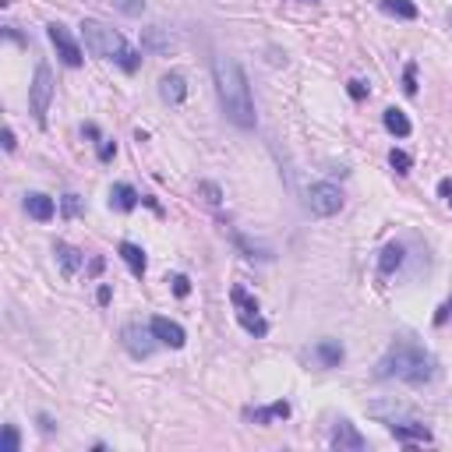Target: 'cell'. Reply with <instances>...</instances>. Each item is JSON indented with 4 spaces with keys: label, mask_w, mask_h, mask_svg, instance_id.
<instances>
[{
    "label": "cell",
    "mask_w": 452,
    "mask_h": 452,
    "mask_svg": "<svg viewBox=\"0 0 452 452\" xmlns=\"http://www.w3.org/2000/svg\"><path fill=\"white\" fill-rule=\"evenodd\" d=\"M213 75H216V92H219L226 120H233L237 128L251 131L255 128V103H251V88H248V78H244V71H240V64L233 57H216Z\"/></svg>",
    "instance_id": "obj_1"
},
{
    "label": "cell",
    "mask_w": 452,
    "mask_h": 452,
    "mask_svg": "<svg viewBox=\"0 0 452 452\" xmlns=\"http://www.w3.org/2000/svg\"><path fill=\"white\" fill-rule=\"evenodd\" d=\"M375 375L378 378H400V382H410V385H428L435 378V357L410 340H396L385 350V357L378 360Z\"/></svg>",
    "instance_id": "obj_2"
},
{
    "label": "cell",
    "mask_w": 452,
    "mask_h": 452,
    "mask_svg": "<svg viewBox=\"0 0 452 452\" xmlns=\"http://www.w3.org/2000/svg\"><path fill=\"white\" fill-rule=\"evenodd\" d=\"M81 39H85V50L92 53V57L117 60V64L124 68L128 75L138 71V64H141V53H135V50L124 43V36L113 32V28H106L103 21H92V18L81 21Z\"/></svg>",
    "instance_id": "obj_3"
},
{
    "label": "cell",
    "mask_w": 452,
    "mask_h": 452,
    "mask_svg": "<svg viewBox=\"0 0 452 452\" xmlns=\"http://www.w3.org/2000/svg\"><path fill=\"white\" fill-rule=\"evenodd\" d=\"M28 99H32V113L39 124H46V110H50V99H53V71L46 64L36 68V78H32V92H28Z\"/></svg>",
    "instance_id": "obj_4"
},
{
    "label": "cell",
    "mask_w": 452,
    "mask_h": 452,
    "mask_svg": "<svg viewBox=\"0 0 452 452\" xmlns=\"http://www.w3.org/2000/svg\"><path fill=\"white\" fill-rule=\"evenodd\" d=\"M233 304H237V322L244 325L251 336H265V333H268V322L258 315V304H255V300L240 290V286H233Z\"/></svg>",
    "instance_id": "obj_5"
},
{
    "label": "cell",
    "mask_w": 452,
    "mask_h": 452,
    "mask_svg": "<svg viewBox=\"0 0 452 452\" xmlns=\"http://www.w3.org/2000/svg\"><path fill=\"white\" fill-rule=\"evenodd\" d=\"M308 208L315 216H336L343 208V195L336 184H311L308 188Z\"/></svg>",
    "instance_id": "obj_6"
},
{
    "label": "cell",
    "mask_w": 452,
    "mask_h": 452,
    "mask_svg": "<svg viewBox=\"0 0 452 452\" xmlns=\"http://www.w3.org/2000/svg\"><path fill=\"white\" fill-rule=\"evenodd\" d=\"M120 340H124V346H128V353L135 357V360H145V357H153V350H156V333H153V325H128L124 333H120Z\"/></svg>",
    "instance_id": "obj_7"
},
{
    "label": "cell",
    "mask_w": 452,
    "mask_h": 452,
    "mask_svg": "<svg viewBox=\"0 0 452 452\" xmlns=\"http://www.w3.org/2000/svg\"><path fill=\"white\" fill-rule=\"evenodd\" d=\"M46 36H50V43L57 46V57L64 60L68 68H78V64H81V46L71 39V32H68L64 25H57V21H53V25L46 28Z\"/></svg>",
    "instance_id": "obj_8"
},
{
    "label": "cell",
    "mask_w": 452,
    "mask_h": 452,
    "mask_svg": "<svg viewBox=\"0 0 452 452\" xmlns=\"http://www.w3.org/2000/svg\"><path fill=\"white\" fill-rule=\"evenodd\" d=\"M308 357L315 360V368L328 371V368H340L346 353H343V343H340V340H318V343L311 346Z\"/></svg>",
    "instance_id": "obj_9"
},
{
    "label": "cell",
    "mask_w": 452,
    "mask_h": 452,
    "mask_svg": "<svg viewBox=\"0 0 452 452\" xmlns=\"http://www.w3.org/2000/svg\"><path fill=\"white\" fill-rule=\"evenodd\" d=\"M333 449H340V452H364L368 442H364V435L350 424V420H340L336 431H333Z\"/></svg>",
    "instance_id": "obj_10"
},
{
    "label": "cell",
    "mask_w": 452,
    "mask_h": 452,
    "mask_svg": "<svg viewBox=\"0 0 452 452\" xmlns=\"http://www.w3.org/2000/svg\"><path fill=\"white\" fill-rule=\"evenodd\" d=\"M389 431L400 442H431V428H424L420 420H389Z\"/></svg>",
    "instance_id": "obj_11"
},
{
    "label": "cell",
    "mask_w": 452,
    "mask_h": 452,
    "mask_svg": "<svg viewBox=\"0 0 452 452\" xmlns=\"http://www.w3.org/2000/svg\"><path fill=\"white\" fill-rule=\"evenodd\" d=\"M153 333H156L159 343H166V346H173V350H180V346L188 343V333H184L177 322H170V318H153Z\"/></svg>",
    "instance_id": "obj_12"
},
{
    "label": "cell",
    "mask_w": 452,
    "mask_h": 452,
    "mask_svg": "<svg viewBox=\"0 0 452 452\" xmlns=\"http://www.w3.org/2000/svg\"><path fill=\"white\" fill-rule=\"evenodd\" d=\"M159 96H163L170 106L184 103V99H188V81H184V75H177V71L163 75V78H159Z\"/></svg>",
    "instance_id": "obj_13"
},
{
    "label": "cell",
    "mask_w": 452,
    "mask_h": 452,
    "mask_svg": "<svg viewBox=\"0 0 452 452\" xmlns=\"http://www.w3.org/2000/svg\"><path fill=\"white\" fill-rule=\"evenodd\" d=\"M53 198L50 195H39V191H32V195H25V213L32 216V219H39V223H46V219H53Z\"/></svg>",
    "instance_id": "obj_14"
},
{
    "label": "cell",
    "mask_w": 452,
    "mask_h": 452,
    "mask_svg": "<svg viewBox=\"0 0 452 452\" xmlns=\"http://www.w3.org/2000/svg\"><path fill=\"white\" fill-rule=\"evenodd\" d=\"M138 191L131 188V184H113V191H110V205L117 208V213H131V208L138 205Z\"/></svg>",
    "instance_id": "obj_15"
},
{
    "label": "cell",
    "mask_w": 452,
    "mask_h": 452,
    "mask_svg": "<svg viewBox=\"0 0 452 452\" xmlns=\"http://www.w3.org/2000/svg\"><path fill=\"white\" fill-rule=\"evenodd\" d=\"M53 251H57V262H60V268H64V276H75L78 268H81V251H78V248H71V244H57Z\"/></svg>",
    "instance_id": "obj_16"
},
{
    "label": "cell",
    "mask_w": 452,
    "mask_h": 452,
    "mask_svg": "<svg viewBox=\"0 0 452 452\" xmlns=\"http://www.w3.org/2000/svg\"><path fill=\"white\" fill-rule=\"evenodd\" d=\"M120 258L128 262V268H131V273H135L138 279L145 276V251H141L138 244H131V240H124V244H120Z\"/></svg>",
    "instance_id": "obj_17"
},
{
    "label": "cell",
    "mask_w": 452,
    "mask_h": 452,
    "mask_svg": "<svg viewBox=\"0 0 452 452\" xmlns=\"http://www.w3.org/2000/svg\"><path fill=\"white\" fill-rule=\"evenodd\" d=\"M141 50H148V53H170V39L163 36L159 25H153V28H145V32H141Z\"/></svg>",
    "instance_id": "obj_18"
},
{
    "label": "cell",
    "mask_w": 452,
    "mask_h": 452,
    "mask_svg": "<svg viewBox=\"0 0 452 452\" xmlns=\"http://www.w3.org/2000/svg\"><path fill=\"white\" fill-rule=\"evenodd\" d=\"M382 120H385V128L393 131L396 138H406V135L413 131V128H410V120H406V113H403V110H396V106H393V110H385V117H382Z\"/></svg>",
    "instance_id": "obj_19"
},
{
    "label": "cell",
    "mask_w": 452,
    "mask_h": 452,
    "mask_svg": "<svg viewBox=\"0 0 452 452\" xmlns=\"http://www.w3.org/2000/svg\"><path fill=\"white\" fill-rule=\"evenodd\" d=\"M382 11L393 14V18H403V21L417 18V4H413V0H382Z\"/></svg>",
    "instance_id": "obj_20"
},
{
    "label": "cell",
    "mask_w": 452,
    "mask_h": 452,
    "mask_svg": "<svg viewBox=\"0 0 452 452\" xmlns=\"http://www.w3.org/2000/svg\"><path fill=\"white\" fill-rule=\"evenodd\" d=\"M248 417L255 420V424H268V420H276V417H290V403H273V406H265V410H248Z\"/></svg>",
    "instance_id": "obj_21"
},
{
    "label": "cell",
    "mask_w": 452,
    "mask_h": 452,
    "mask_svg": "<svg viewBox=\"0 0 452 452\" xmlns=\"http://www.w3.org/2000/svg\"><path fill=\"white\" fill-rule=\"evenodd\" d=\"M403 244H389L385 251H382V258H378V268H382V273L389 276V273H396V268L403 265Z\"/></svg>",
    "instance_id": "obj_22"
},
{
    "label": "cell",
    "mask_w": 452,
    "mask_h": 452,
    "mask_svg": "<svg viewBox=\"0 0 452 452\" xmlns=\"http://www.w3.org/2000/svg\"><path fill=\"white\" fill-rule=\"evenodd\" d=\"M113 8H117L120 14H128V18H138V14L145 11V0H113Z\"/></svg>",
    "instance_id": "obj_23"
},
{
    "label": "cell",
    "mask_w": 452,
    "mask_h": 452,
    "mask_svg": "<svg viewBox=\"0 0 452 452\" xmlns=\"http://www.w3.org/2000/svg\"><path fill=\"white\" fill-rule=\"evenodd\" d=\"M389 163H393L396 173H410V166H413V159L403 153V148H393V153H389Z\"/></svg>",
    "instance_id": "obj_24"
},
{
    "label": "cell",
    "mask_w": 452,
    "mask_h": 452,
    "mask_svg": "<svg viewBox=\"0 0 452 452\" xmlns=\"http://www.w3.org/2000/svg\"><path fill=\"white\" fill-rule=\"evenodd\" d=\"M21 438H18V428L14 424H4V442H0V452H18Z\"/></svg>",
    "instance_id": "obj_25"
},
{
    "label": "cell",
    "mask_w": 452,
    "mask_h": 452,
    "mask_svg": "<svg viewBox=\"0 0 452 452\" xmlns=\"http://www.w3.org/2000/svg\"><path fill=\"white\" fill-rule=\"evenodd\" d=\"M198 195H202L208 205H219V202H223V191H219L216 184H208V180H202V184H198Z\"/></svg>",
    "instance_id": "obj_26"
},
{
    "label": "cell",
    "mask_w": 452,
    "mask_h": 452,
    "mask_svg": "<svg viewBox=\"0 0 452 452\" xmlns=\"http://www.w3.org/2000/svg\"><path fill=\"white\" fill-rule=\"evenodd\" d=\"M403 88H406V96L417 92V64H406V71H403Z\"/></svg>",
    "instance_id": "obj_27"
},
{
    "label": "cell",
    "mask_w": 452,
    "mask_h": 452,
    "mask_svg": "<svg viewBox=\"0 0 452 452\" xmlns=\"http://www.w3.org/2000/svg\"><path fill=\"white\" fill-rule=\"evenodd\" d=\"M170 283H173V293H177V297H188V293H191V279H188V276H173Z\"/></svg>",
    "instance_id": "obj_28"
},
{
    "label": "cell",
    "mask_w": 452,
    "mask_h": 452,
    "mask_svg": "<svg viewBox=\"0 0 452 452\" xmlns=\"http://www.w3.org/2000/svg\"><path fill=\"white\" fill-rule=\"evenodd\" d=\"M113 153H117V141L103 138V141H99V159H103V163H110V159H113Z\"/></svg>",
    "instance_id": "obj_29"
},
{
    "label": "cell",
    "mask_w": 452,
    "mask_h": 452,
    "mask_svg": "<svg viewBox=\"0 0 452 452\" xmlns=\"http://www.w3.org/2000/svg\"><path fill=\"white\" fill-rule=\"evenodd\" d=\"M78 213H81L78 195H64V216H78Z\"/></svg>",
    "instance_id": "obj_30"
},
{
    "label": "cell",
    "mask_w": 452,
    "mask_h": 452,
    "mask_svg": "<svg viewBox=\"0 0 452 452\" xmlns=\"http://www.w3.org/2000/svg\"><path fill=\"white\" fill-rule=\"evenodd\" d=\"M350 96H353V99H364V96H368V85H364V81H350Z\"/></svg>",
    "instance_id": "obj_31"
},
{
    "label": "cell",
    "mask_w": 452,
    "mask_h": 452,
    "mask_svg": "<svg viewBox=\"0 0 452 452\" xmlns=\"http://www.w3.org/2000/svg\"><path fill=\"white\" fill-rule=\"evenodd\" d=\"M438 195H442L445 205H452V180H442V184H438Z\"/></svg>",
    "instance_id": "obj_32"
},
{
    "label": "cell",
    "mask_w": 452,
    "mask_h": 452,
    "mask_svg": "<svg viewBox=\"0 0 452 452\" xmlns=\"http://www.w3.org/2000/svg\"><path fill=\"white\" fill-rule=\"evenodd\" d=\"M96 297H99V304H110V297H113V290H110V286H106V283H103V286H99V293H96Z\"/></svg>",
    "instance_id": "obj_33"
},
{
    "label": "cell",
    "mask_w": 452,
    "mask_h": 452,
    "mask_svg": "<svg viewBox=\"0 0 452 452\" xmlns=\"http://www.w3.org/2000/svg\"><path fill=\"white\" fill-rule=\"evenodd\" d=\"M14 145H18V141H14V131L8 128V131H4V148H8V153H14Z\"/></svg>",
    "instance_id": "obj_34"
},
{
    "label": "cell",
    "mask_w": 452,
    "mask_h": 452,
    "mask_svg": "<svg viewBox=\"0 0 452 452\" xmlns=\"http://www.w3.org/2000/svg\"><path fill=\"white\" fill-rule=\"evenodd\" d=\"M39 428H43V431L50 435V431H53V417H46V413H39Z\"/></svg>",
    "instance_id": "obj_35"
},
{
    "label": "cell",
    "mask_w": 452,
    "mask_h": 452,
    "mask_svg": "<svg viewBox=\"0 0 452 452\" xmlns=\"http://www.w3.org/2000/svg\"><path fill=\"white\" fill-rule=\"evenodd\" d=\"M449 311H452V308H449Z\"/></svg>",
    "instance_id": "obj_36"
}]
</instances>
